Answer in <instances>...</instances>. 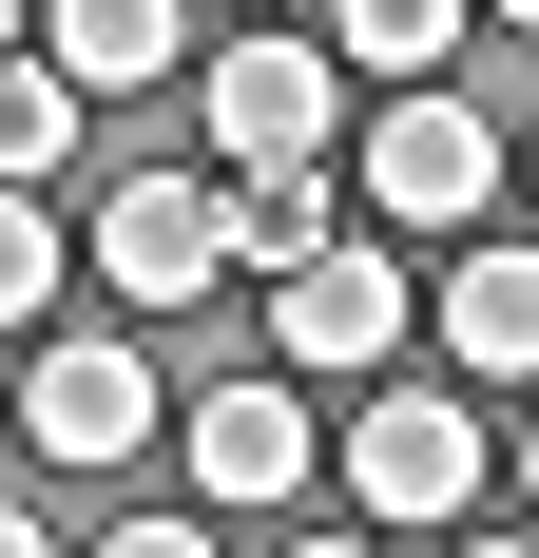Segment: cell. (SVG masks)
I'll list each match as a JSON object with an SVG mask.
<instances>
[{
  "label": "cell",
  "instance_id": "1",
  "mask_svg": "<svg viewBox=\"0 0 539 558\" xmlns=\"http://www.w3.org/2000/svg\"><path fill=\"white\" fill-rule=\"evenodd\" d=\"M155 424H173V386H155L135 328H39V366H20V444H39L58 482H116Z\"/></svg>",
  "mask_w": 539,
  "mask_h": 558
},
{
  "label": "cell",
  "instance_id": "2",
  "mask_svg": "<svg viewBox=\"0 0 539 558\" xmlns=\"http://www.w3.org/2000/svg\"><path fill=\"white\" fill-rule=\"evenodd\" d=\"M347 482H367L385 539H463V520H482V404H463V386H367Z\"/></svg>",
  "mask_w": 539,
  "mask_h": 558
},
{
  "label": "cell",
  "instance_id": "3",
  "mask_svg": "<svg viewBox=\"0 0 539 558\" xmlns=\"http://www.w3.org/2000/svg\"><path fill=\"white\" fill-rule=\"evenodd\" d=\"M482 193H501V116L443 97V77H405L367 116V213L385 231H482Z\"/></svg>",
  "mask_w": 539,
  "mask_h": 558
},
{
  "label": "cell",
  "instance_id": "4",
  "mask_svg": "<svg viewBox=\"0 0 539 558\" xmlns=\"http://www.w3.org/2000/svg\"><path fill=\"white\" fill-rule=\"evenodd\" d=\"M270 347H289L309 386H385V347H405V270H385V231H327L309 270H270Z\"/></svg>",
  "mask_w": 539,
  "mask_h": 558
},
{
  "label": "cell",
  "instance_id": "5",
  "mask_svg": "<svg viewBox=\"0 0 539 558\" xmlns=\"http://www.w3.org/2000/svg\"><path fill=\"white\" fill-rule=\"evenodd\" d=\"M213 270H231L213 155H193V173H116V193H97V289H116V308H193Z\"/></svg>",
  "mask_w": 539,
  "mask_h": 558
},
{
  "label": "cell",
  "instance_id": "6",
  "mask_svg": "<svg viewBox=\"0 0 539 558\" xmlns=\"http://www.w3.org/2000/svg\"><path fill=\"white\" fill-rule=\"evenodd\" d=\"M193 116H213V155H327L347 135V39H213Z\"/></svg>",
  "mask_w": 539,
  "mask_h": 558
},
{
  "label": "cell",
  "instance_id": "7",
  "mask_svg": "<svg viewBox=\"0 0 539 558\" xmlns=\"http://www.w3.org/2000/svg\"><path fill=\"white\" fill-rule=\"evenodd\" d=\"M193 482H213V520H270L289 482H309V366H231V386H193Z\"/></svg>",
  "mask_w": 539,
  "mask_h": 558
},
{
  "label": "cell",
  "instance_id": "8",
  "mask_svg": "<svg viewBox=\"0 0 539 558\" xmlns=\"http://www.w3.org/2000/svg\"><path fill=\"white\" fill-rule=\"evenodd\" d=\"M39 58L77 97H155V77H193V0H39Z\"/></svg>",
  "mask_w": 539,
  "mask_h": 558
},
{
  "label": "cell",
  "instance_id": "9",
  "mask_svg": "<svg viewBox=\"0 0 539 558\" xmlns=\"http://www.w3.org/2000/svg\"><path fill=\"white\" fill-rule=\"evenodd\" d=\"M213 193H231V270H309L327 231H347V193H327V155H213Z\"/></svg>",
  "mask_w": 539,
  "mask_h": 558
},
{
  "label": "cell",
  "instance_id": "10",
  "mask_svg": "<svg viewBox=\"0 0 539 558\" xmlns=\"http://www.w3.org/2000/svg\"><path fill=\"white\" fill-rule=\"evenodd\" d=\"M443 347H463V386H539V251H463L443 270Z\"/></svg>",
  "mask_w": 539,
  "mask_h": 558
},
{
  "label": "cell",
  "instance_id": "11",
  "mask_svg": "<svg viewBox=\"0 0 539 558\" xmlns=\"http://www.w3.org/2000/svg\"><path fill=\"white\" fill-rule=\"evenodd\" d=\"M463 20H482V0H327L347 77H443V58H463Z\"/></svg>",
  "mask_w": 539,
  "mask_h": 558
},
{
  "label": "cell",
  "instance_id": "12",
  "mask_svg": "<svg viewBox=\"0 0 539 558\" xmlns=\"http://www.w3.org/2000/svg\"><path fill=\"white\" fill-rule=\"evenodd\" d=\"M0 173H77V77H58L39 39L0 58Z\"/></svg>",
  "mask_w": 539,
  "mask_h": 558
},
{
  "label": "cell",
  "instance_id": "13",
  "mask_svg": "<svg viewBox=\"0 0 539 558\" xmlns=\"http://www.w3.org/2000/svg\"><path fill=\"white\" fill-rule=\"evenodd\" d=\"M58 308V213H39V173H0V328H39Z\"/></svg>",
  "mask_w": 539,
  "mask_h": 558
},
{
  "label": "cell",
  "instance_id": "14",
  "mask_svg": "<svg viewBox=\"0 0 539 558\" xmlns=\"http://www.w3.org/2000/svg\"><path fill=\"white\" fill-rule=\"evenodd\" d=\"M0 558H39V501H0Z\"/></svg>",
  "mask_w": 539,
  "mask_h": 558
},
{
  "label": "cell",
  "instance_id": "15",
  "mask_svg": "<svg viewBox=\"0 0 539 558\" xmlns=\"http://www.w3.org/2000/svg\"><path fill=\"white\" fill-rule=\"evenodd\" d=\"M520 520H539V424H520Z\"/></svg>",
  "mask_w": 539,
  "mask_h": 558
},
{
  "label": "cell",
  "instance_id": "16",
  "mask_svg": "<svg viewBox=\"0 0 539 558\" xmlns=\"http://www.w3.org/2000/svg\"><path fill=\"white\" fill-rule=\"evenodd\" d=\"M482 20H520V39H539V0H482Z\"/></svg>",
  "mask_w": 539,
  "mask_h": 558
},
{
  "label": "cell",
  "instance_id": "17",
  "mask_svg": "<svg viewBox=\"0 0 539 558\" xmlns=\"http://www.w3.org/2000/svg\"><path fill=\"white\" fill-rule=\"evenodd\" d=\"M0 58H20V0H0Z\"/></svg>",
  "mask_w": 539,
  "mask_h": 558
}]
</instances>
